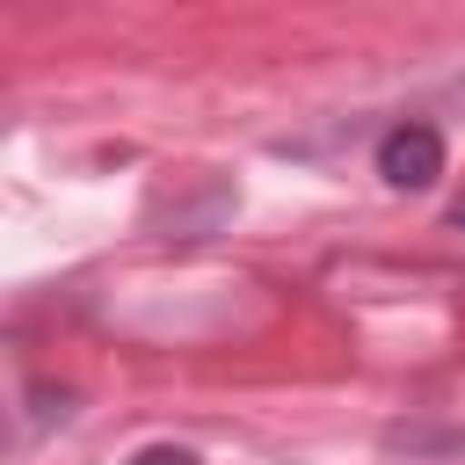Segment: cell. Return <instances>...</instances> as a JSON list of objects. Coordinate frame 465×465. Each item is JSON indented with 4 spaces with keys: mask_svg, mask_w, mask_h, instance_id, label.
Instances as JSON below:
<instances>
[{
    "mask_svg": "<svg viewBox=\"0 0 465 465\" xmlns=\"http://www.w3.org/2000/svg\"><path fill=\"white\" fill-rule=\"evenodd\" d=\"M458 225H465V203H458Z\"/></svg>",
    "mask_w": 465,
    "mask_h": 465,
    "instance_id": "obj_3",
    "label": "cell"
},
{
    "mask_svg": "<svg viewBox=\"0 0 465 465\" xmlns=\"http://www.w3.org/2000/svg\"><path fill=\"white\" fill-rule=\"evenodd\" d=\"M378 174H385V189H429V182L443 174V138H436V124H392V131L378 138Z\"/></svg>",
    "mask_w": 465,
    "mask_h": 465,
    "instance_id": "obj_1",
    "label": "cell"
},
{
    "mask_svg": "<svg viewBox=\"0 0 465 465\" xmlns=\"http://www.w3.org/2000/svg\"><path fill=\"white\" fill-rule=\"evenodd\" d=\"M131 465H196V450H182V443H153V450H138Z\"/></svg>",
    "mask_w": 465,
    "mask_h": 465,
    "instance_id": "obj_2",
    "label": "cell"
}]
</instances>
